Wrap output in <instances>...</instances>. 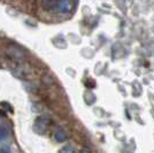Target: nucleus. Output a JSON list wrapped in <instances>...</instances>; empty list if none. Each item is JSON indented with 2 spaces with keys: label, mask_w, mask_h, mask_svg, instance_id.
Returning a JSON list of instances; mask_svg holds the SVG:
<instances>
[{
  "label": "nucleus",
  "mask_w": 154,
  "mask_h": 153,
  "mask_svg": "<svg viewBox=\"0 0 154 153\" xmlns=\"http://www.w3.org/2000/svg\"><path fill=\"white\" fill-rule=\"evenodd\" d=\"M72 9H74V1L72 0H57L52 13L68 14L72 12Z\"/></svg>",
  "instance_id": "obj_1"
},
{
  "label": "nucleus",
  "mask_w": 154,
  "mask_h": 153,
  "mask_svg": "<svg viewBox=\"0 0 154 153\" xmlns=\"http://www.w3.org/2000/svg\"><path fill=\"white\" fill-rule=\"evenodd\" d=\"M51 123V120L48 117H45V116H40L36 120V123H35V129L36 131L39 133V134H44L46 130H47V127L48 124Z\"/></svg>",
  "instance_id": "obj_2"
},
{
  "label": "nucleus",
  "mask_w": 154,
  "mask_h": 153,
  "mask_svg": "<svg viewBox=\"0 0 154 153\" xmlns=\"http://www.w3.org/2000/svg\"><path fill=\"white\" fill-rule=\"evenodd\" d=\"M54 138H55V140L57 142H64V140H67V138H68V136H67V134L64 133L63 129H61V128H58L57 129V131H55V134H54Z\"/></svg>",
  "instance_id": "obj_3"
},
{
  "label": "nucleus",
  "mask_w": 154,
  "mask_h": 153,
  "mask_svg": "<svg viewBox=\"0 0 154 153\" xmlns=\"http://www.w3.org/2000/svg\"><path fill=\"white\" fill-rule=\"evenodd\" d=\"M9 136V131L6 126H0V140H6Z\"/></svg>",
  "instance_id": "obj_4"
}]
</instances>
